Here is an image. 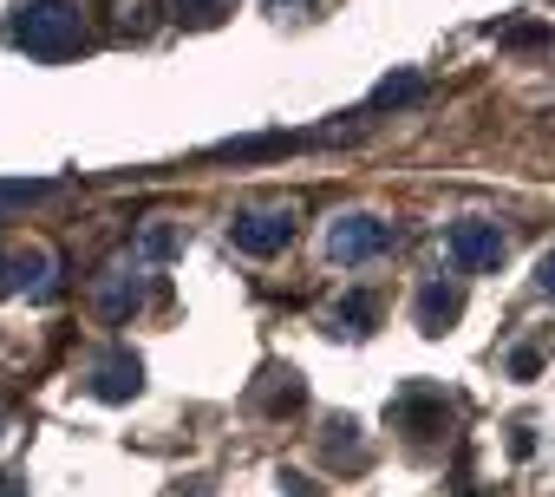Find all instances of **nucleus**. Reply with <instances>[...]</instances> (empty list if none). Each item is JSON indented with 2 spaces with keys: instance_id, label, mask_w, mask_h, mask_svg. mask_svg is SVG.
I'll use <instances>...</instances> for the list:
<instances>
[{
  "instance_id": "8",
  "label": "nucleus",
  "mask_w": 555,
  "mask_h": 497,
  "mask_svg": "<svg viewBox=\"0 0 555 497\" xmlns=\"http://www.w3.org/2000/svg\"><path fill=\"white\" fill-rule=\"evenodd\" d=\"M138 302H144V269H112V276L99 282V315H105V321H125Z\"/></svg>"
},
{
  "instance_id": "10",
  "label": "nucleus",
  "mask_w": 555,
  "mask_h": 497,
  "mask_svg": "<svg viewBox=\"0 0 555 497\" xmlns=\"http://www.w3.org/2000/svg\"><path fill=\"white\" fill-rule=\"evenodd\" d=\"M321 451H327V464H340V471H366V438H360L353 419H334L327 438H321Z\"/></svg>"
},
{
  "instance_id": "2",
  "label": "nucleus",
  "mask_w": 555,
  "mask_h": 497,
  "mask_svg": "<svg viewBox=\"0 0 555 497\" xmlns=\"http://www.w3.org/2000/svg\"><path fill=\"white\" fill-rule=\"evenodd\" d=\"M229 242L242 248V256H282V248L295 242V209L274 203V209H242L229 222Z\"/></svg>"
},
{
  "instance_id": "5",
  "label": "nucleus",
  "mask_w": 555,
  "mask_h": 497,
  "mask_svg": "<svg viewBox=\"0 0 555 497\" xmlns=\"http://www.w3.org/2000/svg\"><path fill=\"white\" fill-rule=\"evenodd\" d=\"M92 393L99 399H138L144 393V367H138V354H125V347H112L105 360H92Z\"/></svg>"
},
{
  "instance_id": "20",
  "label": "nucleus",
  "mask_w": 555,
  "mask_h": 497,
  "mask_svg": "<svg viewBox=\"0 0 555 497\" xmlns=\"http://www.w3.org/2000/svg\"><path fill=\"white\" fill-rule=\"evenodd\" d=\"M535 282H542V289H548V295H555V248H548V256H542V263H535Z\"/></svg>"
},
{
  "instance_id": "12",
  "label": "nucleus",
  "mask_w": 555,
  "mask_h": 497,
  "mask_svg": "<svg viewBox=\"0 0 555 497\" xmlns=\"http://www.w3.org/2000/svg\"><path fill=\"white\" fill-rule=\"evenodd\" d=\"M314 138H282V131H268V138H235V144H216V157H282V151H301Z\"/></svg>"
},
{
  "instance_id": "21",
  "label": "nucleus",
  "mask_w": 555,
  "mask_h": 497,
  "mask_svg": "<svg viewBox=\"0 0 555 497\" xmlns=\"http://www.w3.org/2000/svg\"><path fill=\"white\" fill-rule=\"evenodd\" d=\"M274 8H295V14H301V8H308V0H274Z\"/></svg>"
},
{
  "instance_id": "9",
  "label": "nucleus",
  "mask_w": 555,
  "mask_h": 497,
  "mask_svg": "<svg viewBox=\"0 0 555 497\" xmlns=\"http://www.w3.org/2000/svg\"><path fill=\"white\" fill-rule=\"evenodd\" d=\"M457 315H464V289H444V282H431V289L418 295V328H425V334H444Z\"/></svg>"
},
{
  "instance_id": "1",
  "label": "nucleus",
  "mask_w": 555,
  "mask_h": 497,
  "mask_svg": "<svg viewBox=\"0 0 555 497\" xmlns=\"http://www.w3.org/2000/svg\"><path fill=\"white\" fill-rule=\"evenodd\" d=\"M0 40L27 60L60 66L73 53H86V8L79 0H14L8 21H0Z\"/></svg>"
},
{
  "instance_id": "15",
  "label": "nucleus",
  "mask_w": 555,
  "mask_h": 497,
  "mask_svg": "<svg viewBox=\"0 0 555 497\" xmlns=\"http://www.w3.org/2000/svg\"><path fill=\"white\" fill-rule=\"evenodd\" d=\"M177 248H183V235H177V229H170L164 216H157V222H151V229L138 235V256H177Z\"/></svg>"
},
{
  "instance_id": "11",
  "label": "nucleus",
  "mask_w": 555,
  "mask_h": 497,
  "mask_svg": "<svg viewBox=\"0 0 555 497\" xmlns=\"http://www.w3.org/2000/svg\"><path fill=\"white\" fill-rule=\"evenodd\" d=\"M418 99H425V79L418 73H392V79L373 86V112H399V105H418Z\"/></svg>"
},
{
  "instance_id": "7",
  "label": "nucleus",
  "mask_w": 555,
  "mask_h": 497,
  "mask_svg": "<svg viewBox=\"0 0 555 497\" xmlns=\"http://www.w3.org/2000/svg\"><path fill=\"white\" fill-rule=\"evenodd\" d=\"M261 412H274V419H288V412H301V399H308V386H301V373L295 367H268L261 373V386L248 393Z\"/></svg>"
},
{
  "instance_id": "14",
  "label": "nucleus",
  "mask_w": 555,
  "mask_h": 497,
  "mask_svg": "<svg viewBox=\"0 0 555 497\" xmlns=\"http://www.w3.org/2000/svg\"><path fill=\"white\" fill-rule=\"evenodd\" d=\"M170 14H177L183 27H216V21L229 14V0H170Z\"/></svg>"
},
{
  "instance_id": "6",
  "label": "nucleus",
  "mask_w": 555,
  "mask_h": 497,
  "mask_svg": "<svg viewBox=\"0 0 555 497\" xmlns=\"http://www.w3.org/2000/svg\"><path fill=\"white\" fill-rule=\"evenodd\" d=\"M392 425L412 432V438L444 432V393H431V386H405V393L392 399Z\"/></svg>"
},
{
  "instance_id": "16",
  "label": "nucleus",
  "mask_w": 555,
  "mask_h": 497,
  "mask_svg": "<svg viewBox=\"0 0 555 497\" xmlns=\"http://www.w3.org/2000/svg\"><path fill=\"white\" fill-rule=\"evenodd\" d=\"M53 183H27V177H14V183H0V209H21V203H40Z\"/></svg>"
},
{
  "instance_id": "3",
  "label": "nucleus",
  "mask_w": 555,
  "mask_h": 497,
  "mask_svg": "<svg viewBox=\"0 0 555 497\" xmlns=\"http://www.w3.org/2000/svg\"><path fill=\"white\" fill-rule=\"evenodd\" d=\"M399 235H392V222L386 216H340L334 229H327V248H334V263H373V256H386Z\"/></svg>"
},
{
  "instance_id": "4",
  "label": "nucleus",
  "mask_w": 555,
  "mask_h": 497,
  "mask_svg": "<svg viewBox=\"0 0 555 497\" xmlns=\"http://www.w3.org/2000/svg\"><path fill=\"white\" fill-rule=\"evenodd\" d=\"M503 229L496 222H451V235H444V256H451V269H496L503 263Z\"/></svg>"
},
{
  "instance_id": "22",
  "label": "nucleus",
  "mask_w": 555,
  "mask_h": 497,
  "mask_svg": "<svg viewBox=\"0 0 555 497\" xmlns=\"http://www.w3.org/2000/svg\"><path fill=\"white\" fill-rule=\"evenodd\" d=\"M0 438H8V419H0Z\"/></svg>"
},
{
  "instance_id": "18",
  "label": "nucleus",
  "mask_w": 555,
  "mask_h": 497,
  "mask_svg": "<svg viewBox=\"0 0 555 497\" xmlns=\"http://www.w3.org/2000/svg\"><path fill=\"white\" fill-rule=\"evenodd\" d=\"M535 367H542V360H535L529 347H522V354H509V373H516V380H535Z\"/></svg>"
},
{
  "instance_id": "13",
  "label": "nucleus",
  "mask_w": 555,
  "mask_h": 497,
  "mask_svg": "<svg viewBox=\"0 0 555 497\" xmlns=\"http://www.w3.org/2000/svg\"><path fill=\"white\" fill-rule=\"evenodd\" d=\"M373 315H379V308H373V295H347V302H340V308H334L327 321H334V334H347V341H360V334L373 328Z\"/></svg>"
},
{
  "instance_id": "17",
  "label": "nucleus",
  "mask_w": 555,
  "mask_h": 497,
  "mask_svg": "<svg viewBox=\"0 0 555 497\" xmlns=\"http://www.w3.org/2000/svg\"><path fill=\"white\" fill-rule=\"evenodd\" d=\"M542 40H548V27H535V21H529V27H503V34H496V47H542Z\"/></svg>"
},
{
  "instance_id": "19",
  "label": "nucleus",
  "mask_w": 555,
  "mask_h": 497,
  "mask_svg": "<svg viewBox=\"0 0 555 497\" xmlns=\"http://www.w3.org/2000/svg\"><path fill=\"white\" fill-rule=\"evenodd\" d=\"M0 497H27V471H0Z\"/></svg>"
}]
</instances>
